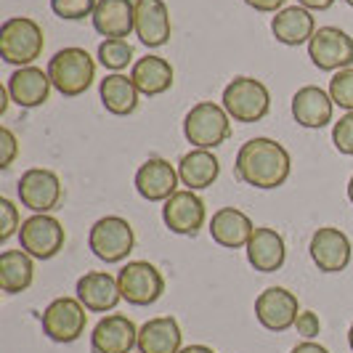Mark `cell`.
<instances>
[{
    "mask_svg": "<svg viewBox=\"0 0 353 353\" xmlns=\"http://www.w3.org/2000/svg\"><path fill=\"white\" fill-rule=\"evenodd\" d=\"M295 330H298V335L305 337V340H314V337H319V332H321V321H319V316L314 311H301V316L295 321Z\"/></svg>",
    "mask_w": 353,
    "mask_h": 353,
    "instance_id": "36",
    "label": "cell"
},
{
    "mask_svg": "<svg viewBox=\"0 0 353 353\" xmlns=\"http://www.w3.org/2000/svg\"><path fill=\"white\" fill-rule=\"evenodd\" d=\"M205 218H208L205 202L192 189L176 192V194L165 202V208H162L165 226L173 231V234H181V236H196L199 229L205 226Z\"/></svg>",
    "mask_w": 353,
    "mask_h": 353,
    "instance_id": "15",
    "label": "cell"
},
{
    "mask_svg": "<svg viewBox=\"0 0 353 353\" xmlns=\"http://www.w3.org/2000/svg\"><path fill=\"white\" fill-rule=\"evenodd\" d=\"M234 170H236V178L252 189H279L290 178L292 159L279 141L258 136L242 143V149L236 152Z\"/></svg>",
    "mask_w": 353,
    "mask_h": 353,
    "instance_id": "1",
    "label": "cell"
},
{
    "mask_svg": "<svg viewBox=\"0 0 353 353\" xmlns=\"http://www.w3.org/2000/svg\"><path fill=\"white\" fill-rule=\"evenodd\" d=\"M301 316L298 295L287 287H268L255 298V319L268 332H287Z\"/></svg>",
    "mask_w": 353,
    "mask_h": 353,
    "instance_id": "12",
    "label": "cell"
},
{
    "mask_svg": "<svg viewBox=\"0 0 353 353\" xmlns=\"http://www.w3.org/2000/svg\"><path fill=\"white\" fill-rule=\"evenodd\" d=\"M248 263L261 271V274H274L284 265L287 258V248H284L282 234L276 229H268V226H258L252 231L248 242Z\"/></svg>",
    "mask_w": 353,
    "mask_h": 353,
    "instance_id": "21",
    "label": "cell"
},
{
    "mask_svg": "<svg viewBox=\"0 0 353 353\" xmlns=\"http://www.w3.org/2000/svg\"><path fill=\"white\" fill-rule=\"evenodd\" d=\"M348 199H351V205H353V176H351V181H348Z\"/></svg>",
    "mask_w": 353,
    "mask_h": 353,
    "instance_id": "41",
    "label": "cell"
},
{
    "mask_svg": "<svg viewBox=\"0 0 353 353\" xmlns=\"http://www.w3.org/2000/svg\"><path fill=\"white\" fill-rule=\"evenodd\" d=\"M77 301L88 308L90 314H106L114 311L117 303L123 301L117 276H112L109 271H88L77 279Z\"/></svg>",
    "mask_w": 353,
    "mask_h": 353,
    "instance_id": "17",
    "label": "cell"
},
{
    "mask_svg": "<svg viewBox=\"0 0 353 353\" xmlns=\"http://www.w3.org/2000/svg\"><path fill=\"white\" fill-rule=\"evenodd\" d=\"M67 242V231L59 218L53 215H30L19 229V248L35 261H51L56 258Z\"/></svg>",
    "mask_w": 353,
    "mask_h": 353,
    "instance_id": "7",
    "label": "cell"
},
{
    "mask_svg": "<svg viewBox=\"0 0 353 353\" xmlns=\"http://www.w3.org/2000/svg\"><path fill=\"white\" fill-rule=\"evenodd\" d=\"M298 3L308 11H327V8L335 6V0H298Z\"/></svg>",
    "mask_w": 353,
    "mask_h": 353,
    "instance_id": "39",
    "label": "cell"
},
{
    "mask_svg": "<svg viewBox=\"0 0 353 353\" xmlns=\"http://www.w3.org/2000/svg\"><path fill=\"white\" fill-rule=\"evenodd\" d=\"M311 261L316 263L319 271L324 274H340L351 263V239L345 236V231L335 229V226H324L311 236Z\"/></svg>",
    "mask_w": 353,
    "mask_h": 353,
    "instance_id": "13",
    "label": "cell"
},
{
    "mask_svg": "<svg viewBox=\"0 0 353 353\" xmlns=\"http://www.w3.org/2000/svg\"><path fill=\"white\" fill-rule=\"evenodd\" d=\"M43 332L51 337L53 343H74L85 335L88 327V308L77 298H56L48 303L43 311Z\"/></svg>",
    "mask_w": 353,
    "mask_h": 353,
    "instance_id": "9",
    "label": "cell"
},
{
    "mask_svg": "<svg viewBox=\"0 0 353 353\" xmlns=\"http://www.w3.org/2000/svg\"><path fill=\"white\" fill-rule=\"evenodd\" d=\"M330 96H332V101L340 109L353 112V67L332 74V80H330Z\"/></svg>",
    "mask_w": 353,
    "mask_h": 353,
    "instance_id": "31",
    "label": "cell"
},
{
    "mask_svg": "<svg viewBox=\"0 0 353 353\" xmlns=\"http://www.w3.org/2000/svg\"><path fill=\"white\" fill-rule=\"evenodd\" d=\"M88 248L90 252L104 261V263H123L125 258L136 248V234L133 226L120 218V215H106L99 218L88 234Z\"/></svg>",
    "mask_w": 353,
    "mask_h": 353,
    "instance_id": "6",
    "label": "cell"
},
{
    "mask_svg": "<svg viewBox=\"0 0 353 353\" xmlns=\"http://www.w3.org/2000/svg\"><path fill=\"white\" fill-rule=\"evenodd\" d=\"M6 88H8V96H11V101L17 106L35 109V106H43L48 101L53 83L51 77H48V72H43L40 67H19L8 77Z\"/></svg>",
    "mask_w": 353,
    "mask_h": 353,
    "instance_id": "18",
    "label": "cell"
},
{
    "mask_svg": "<svg viewBox=\"0 0 353 353\" xmlns=\"http://www.w3.org/2000/svg\"><path fill=\"white\" fill-rule=\"evenodd\" d=\"M183 332L173 316L149 319L139 330V353H181Z\"/></svg>",
    "mask_w": 353,
    "mask_h": 353,
    "instance_id": "25",
    "label": "cell"
},
{
    "mask_svg": "<svg viewBox=\"0 0 353 353\" xmlns=\"http://www.w3.org/2000/svg\"><path fill=\"white\" fill-rule=\"evenodd\" d=\"M348 345H351V351H353V324H351V330H348Z\"/></svg>",
    "mask_w": 353,
    "mask_h": 353,
    "instance_id": "42",
    "label": "cell"
},
{
    "mask_svg": "<svg viewBox=\"0 0 353 353\" xmlns=\"http://www.w3.org/2000/svg\"><path fill=\"white\" fill-rule=\"evenodd\" d=\"M345 3H348V6H351V8H353V0H345Z\"/></svg>",
    "mask_w": 353,
    "mask_h": 353,
    "instance_id": "43",
    "label": "cell"
},
{
    "mask_svg": "<svg viewBox=\"0 0 353 353\" xmlns=\"http://www.w3.org/2000/svg\"><path fill=\"white\" fill-rule=\"evenodd\" d=\"M99 0H51V11L59 19L77 21V19L93 17Z\"/></svg>",
    "mask_w": 353,
    "mask_h": 353,
    "instance_id": "32",
    "label": "cell"
},
{
    "mask_svg": "<svg viewBox=\"0 0 353 353\" xmlns=\"http://www.w3.org/2000/svg\"><path fill=\"white\" fill-rule=\"evenodd\" d=\"M252 221L248 212L236 210V208H221L218 212H212L210 218V236L215 245L226 250H239L248 248L250 236H252Z\"/></svg>",
    "mask_w": 353,
    "mask_h": 353,
    "instance_id": "22",
    "label": "cell"
},
{
    "mask_svg": "<svg viewBox=\"0 0 353 353\" xmlns=\"http://www.w3.org/2000/svg\"><path fill=\"white\" fill-rule=\"evenodd\" d=\"M221 173V162L210 149H194L189 154H183L178 162V178L186 189L199 192L215 183V178Z\"/></svg>",
    "mask_w": 353,
    "mask_h": 353,
    "instance_id": "28",
    "label": "cell"
},
{
    "mask_svg": "<svg viewBox=\"0 0 353 353\" xmlns=\"http://www.w3.org/2000/svg\"><path fill=\"white\" fill-rule=\"evenodd\" d=\"M308 59L321 72H340L353 64V37L340 27H319L308 43Z\"/></svg>",
    "mask_w": 353,
    "mask_h": 353,
    "instance_id": "10",
    "label": "cell"
},
{
    "mask_svg": "<svg viewBox=\"0 0 353 353\" xmlns=\"http://www.w3.org/2000/svg\"><path fill=\"white\" fill-rule=\"evenodd\" d=\"M181 353H215L210 345H186V348H181Z\"/></svg>",
    "mask_w": 353,
    "mask_h": 353,
    "instance_id": "40",
    "label": "cell"
},
{
    "mask_svg": "<svg viewBox=\"0 0 353 353\" xmlns=\"http://www.w3.org/2000/svg\"><path fill=\"white\" fill-rule=\"evenodd\" d=\"M271 32L282 46H303L311 43V37L316 35V21L308 8L290 6L271 19Z\"/></svg>",
    "mask_w": 353,
    "mask_h": 353,
    "instance_id": "24",
    "label": "cell"
},
{
    "mask_svg": "<svg viewBox=\"0 0 353 353\" xmlns=\"http://www.w3.org/2000/svg\"><path fill=\"white\" fill-rule=\"evenodd\" d=\"M46 48L43 27L30 17H11L0 27V56L6 64L14 67H32Z\"/></svg>",
    "mask_w": 353,
    "mask_h": 353,
    "instance_id": "2",
    "label": "cell"
},
{
    "mask_svg": "<svg viewBox=\"0 0 353 353\" xmlns=\"http://www.w3.org/2000/svg\"><path fill=\"white\" fill-rule=\"evenodd\" d=\"M332 109H335L332 96L319 85H303L292 96V117H295V123L308 130H319V128L332 123Z\"/></svg>",
    "mask_w": 353,
    "mask_h": 353,
    "instance_id": "19",
    "label": "cell"
},
{
    "mask_svg": "<svg viewBox=\"0 0 353 353\" xmlns=\"http://www.w3.org/2000/svg\"><path fill=\"white\" fill-rule=\"evenodd\" d=\"M290 353H330V351H327L324 345L314 343V340H303V343H298Z\"/></svg>",
    "mask_w": 353,
    "mask_h": 353,
    "instance_id": "38",
    "label": "cell"
},
{
    "mask_svg": "<svg viewBox=\"0 0 353 353\" xmlns=\"http://www.w3.org/2000/svg\"><path fill=\"white\" fill-rule=\"evenodd\" d=\"M19 154V141L17 136L8 128H0V168L8 170L14 165V159Z\"/></svg>",
    "mask_w": 353,
    "mask_h": 353,
    "instance_id": "35",
    "label": "cell"
},
{
    "mask_svg": "<svg viewBox=\"0 0 353 353\" xmlns=\"http://www.w3.org/2000/svg\"><path fill=\"white\" fill-rule=\"evenodd\" d=\"M35 258L24 250H3L0 252V290L6 295L27 292L35 282Z\"/></svg>",
    "mask_w": 353,
    "mask_h": 353,
    "instance_id": "27",
    "label": "cell"
},
{
    "mask_svg": "<svg viewBox=\"0 0 353 353\" xmlns=\"http://www.w3.org/2000/svg\"><path fill=\"white\" fill-rule=\"evenodd\" d=\"M248 6H252L255 11H263V14H276L284 6V0H245Z\"/></svg>",
    "mask_w": 353,
    "mask_h": 353,
    "instance_id": "37",
    "label": "cell"
},
{
    "mask_svg": "<svg viewBox=\"0 0 353 353\" xmlns=\"http://www.w3.org/2000/svg\"><path fill=\"white\" fill-rule=\"evenodd\" d=\"M93 27L99 35L128 37L136 32V3L133 0H99L93 11Z\"/></svg>",
    "mask_w": 353,
    "mask_h": 353,
    "instance_id": "23",
    "label": "cell"
},
{
    "mask_svg": "<svg viewBox=\"0 0 353 353\" xmlns=\"http://www.w3.org/2000/svg\"><path fill=\"white\" fill-rule=\"evenodd\" d=\"M136 35L149 48L170 40V8L165 0H136Z\"/></svg>",
    "mask_w": 353,
    "mask_h": 353,
    "instance_id": "20",
    "label": "cell"
},
{
    "mask_svg": "<svg viewBox=\"0 0 353 353\" xmlns=\"http://www.w3.org/2000/svg\"><path fill=\"white\" fill-rule=\"evenodd\" d=\"M178 170L162 157H149L136 170V192L146 202H168L178 192Z\"/></svg>",
    "mask_w": 353,
    "mask_h": 353,
    "instance_id": "16",
    "label": "cell"
},
{
    "mask_svg": "<svg viewBox=\"0 0 353 353\" xmlns=\"http://www.w3.org/2000/svg\"><path fill=\"white\" fill-rule=\"evenodd\" d=\"M139 348V327L125 314H106L90 332L93 353H130Z\"/></svg>",
    "mask_w": 353,
    "mask_h": 353,
    "instance_id": "14",
    "label": "cell"
},
{
    "mask_svg": "<svg viewBox=\"0 0 353 353\" xmlns=\"http://www.w3.org/2000/svg\"><path fill=\"white\" fill-rule=\"evenodd\" d=\"M173 77L176 72L162 56H143L130 70V80L141 96H162L165 90L173 88Z\"/></svg>",
    "mask_w": 353,
    "mask_h": 353,
    "instance_id": "26",
    "label": "cell"
},
{
    "mask_svg": "<svg viewBox=\"0 0 353 353\" xmlns=\"http://www.w3.org/2000/svg\"><path fill=\"white\" fill-rule=\"evenodd\" d=\"M183 136L196 149H218L231 136V117L223 104L199 101L183 117Z\"/></svg>",
    "mask_w": 353,
    "mask_h": 353,
    "instance_id": "4",
    "label": "cell"
},
{
    "mask_svg": "<svg viewBox=\"0 0 353 353\" xmlns=\"http://www.w3.org/2000/svg\"><path fill=\"white\" fill-rule=\"evenodd\" d=\"M99 61L114 74L133 61V46L125 37H109L99 46Z\"/></svg>",
    "mask_w": 353,
    "mask_h": 353,
    "instance_id": "30",
    "label": "cell"
},
{
    "mask_svg": "<svg viewBox=\"0 0 353 353\" xmlns=\"http://www.w3.org/2000/svg\"><path fill=\"white\" fill-rule=\"evenodd\" d=\"M221 101L234 123H261L271 109V93L255 77H234Z\"/></svg>",
    "mask_w": 353,
    "mask_h": 353,
    "instance_id": "5",
    "label": "cell"
},
{
    "mask_svg": "<svg viewBox=\"0 0 353 353\" xmlns=\"http://www.w3.org/2000/svg\"><path fill=\"white\" fill-rule=\"evenodd\" d=\"M332 143L340 154L353 157V112L343 114L332 128Z\"/></svg>",
    "mask_w": 353,
    "mask_h": 353,
    "instance_id": "34",
    "label": "cell"
},
{
    "mask_svg": "<svg viewBox=\"0 0 353 353\" xmlns=\"http://www.w3.org/2000/svg\"><path fill=\"white\" fill-rule=\"evenodd\" d=\"M117 284L123 292V301L130 305H154L165 292V276L159 274V268L149 261H130L120 268Z\"/></svg>",
    "mask_w": 353,
    "mask_h": 353,
    "instance_id": "8",
    "label": "cell"
},
{
    "mask_svg": "<svg viewBox=\"0 0 353 353\" xmlns=\"http://www.w3.org/2000/svg\"><path fill=\"white\" fill-rule=\"evenodd\" d=\"M48 77H51L53 88L61 96L74 99V96H83L93 85L96 61L90 59V53L85 48H77V46L61 48L48 61Z\"/></svg>",
    "mask_w": 353,
    "mask_h": 353,
    "instance_id": "3",
    "label": "cell"
},
{
    "mask_svg": "<svg viewBox=\"0 0 353 353\" xmlns=\"http://www.w3.org/2000/svg\"><path fill=\"white\" fill-rule=\"evenodd\" d=\"M19 199L27 210L37 215H51L61 205V181L53 170L46 168H30L19 178Z\"/></svg>",
    "mask_w": 353,
    "mask_h": 353,
    "instance_id": "11",
    "label": "cell"
},
{
    "mask_svg": "<svg viewBox=\"0 0 353 353\" xmlns=\"http://www.w3.org/2000/svg\"><path fill=\"white\" fill-rule=\"evenodd\" d=\"M99 96H101V104L109 114H117V117H125V114H133L139 109V88L133 85L130 77L125 74H106L99 85Z\"/></svg>",
    "mask_w": 353,
    "mask_h": 353,
    "instance_id": "29",
    "label": "cell"
},
{
    "mask_svg": "<svg viewBox=\"0 0 353 353\" xmlns=\"http://www.w3.org/2000/svg\"><path fill=\"white\" fill-rule=\"evenodd\" d=\"M21 218H19V208L11 199H0V242H8L14 234H19L21 229Z\"/></svg>",
    "mask_w": 353,
    "mask_h": 353,
    "instance_id": "33",
    "label": "cell"
}]
</instances>
